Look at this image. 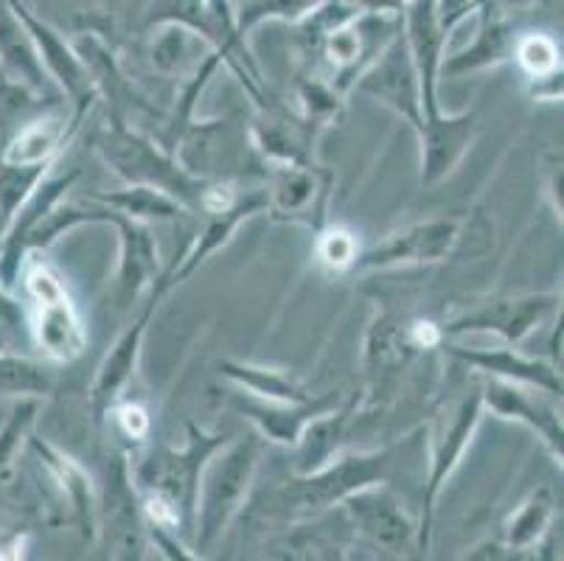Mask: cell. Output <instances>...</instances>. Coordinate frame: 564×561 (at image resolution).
<instances>
[{
	"instance_id": "1",
	"label": "cell",
	"mask_w": 564,
	"mask_h": 561,
	"mask_svg": "<svg viewBox=\"0 0 564 561\" xmlns=\"http://www.w3.org/2000/svg\"><path fill=\"white\" fill-rule=\"evenodd\" d=\"M264 439L259 432L228 439L199 472L197 503H194V548L212 550L228 531L234 517L242 511L245 497L253 486Z\"/></svg>"
},
{
	"instance_id": "2",
	"label": "cell",
	"mask_w": 564,
	"mask_h": 561,
	"mask_svg": "<svg viewBox=\"0 0 564 561\" xmlns=\"http://www.w3.org/2000/svg\"><path fill=\"white\" fill-rule=\"evenodd\" d=\"M96 149L112 166V172L130 185H152L183 205V211H199L205 177H194L177 163V158L161 152L155 141L130 130L124 118H112L96 138Z\"/></svg>"
},
{
	"instance_id": "3",
	"label": "cell",
	"mask_w": 564,
	"mask_h": 561,
	"mask_svg": "<svg viewBox=\"0 0 564 561\" xmlns=\"http://www.w3.org/2000/svg\"><path fill=\"white\" fill-rule=\"evenodd\" d=\"M393 466L391 450L368 455H343L326 461L315 472L299 475L279 492V506L290 514H321L340 506L346 497L388 481Z\"/></svg>"
},
{
	"instance_id": "4",
	"label": "cell",
	"mask_w": 564,
	"mask_h": 561,
	"mask_svg": "<svg viewBox=\"0 0 564 561\" xmlns=\"http://www.w3.org/2000/svg\"><path fill=\"white\" fill-rule=\"evenodd\" d=\"M230 439V432H205L188 424V446L183 452L161 450L152 452L138 470L135 483L141 492H158L177 506L186 519V528H194V503H197V483L205 461Z\"/></svg>"
},
{
	"instance_id": "5",
	"label": "cell",
	"mask_w": 564,
	"mask_h": 561,
	"mask_svg": "<svg viewBox=\"0 0 564 561\" xmlns=\"http://www.w3.org/2000/svg\"><path fill=\"white\" fill-rule=\"evenodd\" d=\"M96 533L105 537V550L112 559H141L143 511L132 486L127 455H112L105 472L101 500L96 503Z\"/></svg>"
},
{
	"instance_id": "6",
	"label": "cell",
	"mask_w": 564,
	"mask_h": 561,
	"mask_svg": "<svg viewBox=\"0 0 564 561\" xmlns=\"http://www.w3.org/2000/svg\"><path fill=\"white\" fill-rule=\"evenodd\" d=\"M480 419H484V396L480 388L471 396H466L458 408L449 413L447 424H441L438 435L433 439V455H430V475L427 486L422 494V508L424 517L422 525L415 528V537H419V548H430V533H433V514H435V500H438V492L444 488V483L449 481L455 470H458L460 457L469 450L475 432H478Z\"/></svg>"
},
{
	"instance_id": "7",
	"label": "cell",
	"mask_w": 564,
	"mask_h": 561,
	"mask_svg": "<svg viewBox=\"0 0 564 561\" xmlns=\"http://www.w3.org/2000/svg\"><path fill=\"white\" fill-rule=\"evenodd\" d=\"M354 87L371 96V99L382 101L384 107H391L415 132L422 130L424 116L422 96H419V76H415L413 56H410L402 31L373 56L371 65L357 76Z\"/></svg>"
},
{
	"instance_id": "8",
	"label": "cell",
	"mask_w": 564,
	"mask_h": 561,
	"mask_svg": "<svg viewBox=\"0 0 564 561\" xmlns=\"http://www.w3.org/2000/svg\"><path fill=\"white\" fill-rule=\"evenodd\" d=\"M402 34L419 76L424 123L438 121V71L447 45V34L438 25V0H408L402 9Z\"/></svg>"
},
{
	"instance_id": "9",
	"label": "cell",
	"mask_w": 564,
	"mask_h": 561,
	"mask_svg": "<svg viewBox=\"0 0 564 561\" xmlns=\"http://www.w3.org/2000/svg\"><path fill=\"white\" fill-rule=\"evenodd\" d=\"M7 3L12 7V12L18 14L20 23L25 25V31H29V37H32L34 48H37L40 60H43V68L48 71L51 79H54L56 85H59V90L74 101L76 110H90V105H94V99L99 93H96L94 82L87 76L82 60L76 56L74 45L65 43L63 34L51 29L45 20L34 18L32 9L25 7L23 0H7Z\"/></svg>"
},
{
	"instance_id": "10",
	"label": "cell",
	"mask_w": 564,
	"mask_h": 561,
	"mask_svg": "<svg viewBox=\"0 0 564 561\" xmlns=\"http://www.w3.org/2000/svg\"><path fill=\"white\" fill-rule=\"evenodd\" d=\"M558 309V295H520L500 298L484 306L471 309L464 317H455L441 334H466V332H491L500 334L506 343H520L533 328H540L547 317Z\"/></svg>"
},
{
	"instance_id": "11",
	"label": "cell",
	"mask_w": 564,
	"mask_h": 561,
	"mask_svg": "<svg viewBox=\"0 0 564 561\" xmlns=\"http://www.w3.org/2000/svg\"><path fill=\"white\" fill-rule=\"evenodd\" d=\"M460 225L455 219H430L391 234L382 245L357 256L354 267L384 270V267H408L441 261L458 241Z\"/></svg>"
},
{
	"instance_id": "12",
	"label": "cell",
	"mask_w": 564,
	"mask_h": 561,
	"mask_svg": "<svg viewBox=\"0 0 564 561\" xmlns=\"http://www.w3.org/2000/svg\"><path fill=\"white\" fill-rule=\"evenodd\" d=\"M79 177V172L59 174V177H48L29 194L23 205L18 208V214L12 216L9 228L3 230L7 239L0 245V290L12 292L14 284L20 281V272H23L25 253H29V239L37 230V225L43 223L45 214H48L54 205L63 203L65 192H68L74 180Z\"/></svg>"
},
{
	"instance_id": "13",
	"label": "cell",
	"mask_w": 564,
	"mask_h": 561,
	"mask_svg": "<svg viewBox=\"0 0 564 561\" xmlns=\"http://www.w3.org/2000/svg\"><path fill=\"white\" fill-rule=\"evenodd\" d=\"M163 295H166V292L161 290V284H155L150 301L143 303L138 321L116 339V346L110 348V354H107L105 363H101L94 388H90V408H94L96 421H101L112 408H116L121 393H124V388L130 385L132 374H135L138 357H141L143 334H147V326H150L152 315H155L158 309V301H161Z\"/></svg>"
},
{
	"instance_id": "14",
	"label": "cell",
	"mask_w": 564,
	"mask_h": 561,
	"mask_svg": "<svg viewBox=\"0 0 564 561\" xmlns=\"http://www.w3.org/2000/svg\"><path fill=\"white\" fill-rule=\"evenodd\" d=\"M357 531L384 550H399L415 537L413 522L391 492L368 486L340 503Z\"/></svg>"
},
{
	"instance_id": "15",
	"label": "cell",
	"mask_w": 564,
	"mask_h": 561,
	"mask_svg": "<svg viewBox=\"0 0 564 561\" xmlns=\"http://www.w3.org/2000/svg\"><path fill=\"white\" fill-rule=\"evenodd\" d=\"M236 408L253 421L264 441H273L281 446H299L306 427L335 410V393L306 401H267L253 396V399H236Z\"/></svg>"
},
{
	"instance_id": "16",
	"label": "cell",
	"mask_w": 564,
	"mask_h": 561,
	"mask_svg": "<svg viewBox=\"0 0 564 561\" xmlns=\"http://www.w3.org/2000/svg\"><path fill=\"white\" fill-rule=\"evenodd\" d=\"M484 396V410H491L500 419H511L525 424L528 430L540 432V439L545 441L547 450L562 461L564 455V432H562V419H558L556 410L545 401L533 399V396L522 393L514 382H506V379H495L480 388Z\"/></svg>"
},
{
	"instance_id": "17",
	"label": "cell",
	"mask_w": 564,
	"mask_h": 561,
	"mask_svg": "<svg viewBox=\"0 0 564 561\" xmlns=\"http://www.w3.org/2000/svg\"><path fill=\"white\" fill-rule=\"evenodd\" d=\"M449 357L460 359L469 368L480 370L486 377L506 379L514 385H528V388H540L545 393L562 396V374L556 365L545 359H528L511 348H460L444 346Z\"/></svg>"
},
{
	"instance_id": "18",
	"label": "cell",
	"mask_w": 564,
	"mask_h": 561,
	"mask_svg": "<svg viewBox=\"0 0 564 561\" xmlns=\"http://www.w3.org/2000/svg\"><path fill=\"white\" fill-rule=\"evenodd\" d=\"M478 132V116L475 112H464V116H453L438 121L424 123L422 130L415 132L419 143H422V183L435 185L444 177L453 174L458 166L466 149L475 141Z\"/></svg>"
},
{
	"instance_id": "19",
	"label": "cell",
	"mask_w": 564,
	"mask_h": 561,
	"mask_svg": "<svg viewBox=\"0 0 564 561\" xmlns=\"http://www.w3.org/2000/svg\"><path fill=\"white\" fill-rule=\"evenodd\" d=\"M270 208V194L267 192H250L245 197H236V203L230 208L219 211V214H212V223L205 225V230L199 234V239L194 241V247L183 256L181 267H174L172 272H166L163 278H158V284H161L163 292H169L172 287L183 284L192 272H197V267L203 265L208 256H214L223 245H228L234 230L250 219V216L261 214V211Z\"/></svg>"
},
{
	"instance_id": "20",
	"label": "cell",
	"mask_w": 564,
	"mask_h": 561,
	"mask_svg": "<svg viewBox=\"0 0 564 561\" xmlns=\"http://www.w3.org/2000/svg\"><path fill=\"white\" fill-rule=\"evenodd\" d=\"M0 74L32 96H48V71L43 68L29 31L7 0H0Z\"/></svg>"
},
{
	"instance_id": "21",
	"label": "cell",
	"mask_w": 564,
	"mask_h": 561,
	"mask_svg": "<svg viewBox=\"0 0 564 561\" xmlns=\"http://www.w3.org/2000/svg\"><path fill=\"white\" fill-rule=\"evenodd\" d=\"M87 110H74V116L65 112H48L43 118L23 123L12 136V141L3 147L0 161L9 166H34V163H54L56 152L70 141L76 130H79L82 118Z\"/></svg>"
},
{
	"instance_id": "22",
	"label": "cell",
	"mask_w": 564,
	"mask_h": 561,
	"mask_svg": "<svg viewBox=\"0 0 564 561\" xmlns=\"http://www.w3.org/2000/svg\"><path fill=\"white\" fill-rule=\"evenodd\" d=\"M34 303H37L34 337H37L40 352L54 359V363H74L85 352L87 332L82 326V317L70 295L63 290Z\"/></svg>"
},
{
	"instance_id": "23",
	"label": "cell",
	"mask_w": 564,
	"mask_h": 561,
	"mask_svg": "<svg viewBox=\"0 0 564 561\" xmlns=\"http://www.w3.org/2000/svg\"><path fill=\"white\" fill-rule=\"evenodd\" d=\"M107 225H116L121 236V265H118V301L127 306L135 301L138 292L150 284V278L158 270V247L147 223H138L130 216L118 214L110 208Z\"/></svg>"
},
{
	"instance_id": "24",
	"label": "cell",
	"mask_w": 564,
	"mask_h": 561,
	"mask_svg": "<svg viewBox=\"0 0 564 561\" xmlns=\"http://www.w3.org/2000/svg\"><path fill=\"white\" fill-rule=\"evenodd\" d=\"M29 444L37 452L40 463L45 466V472L51 475V481L56 483V488L68 497L70 511H74V522L79 525L82 537L87 542L96 539V497L94 486H90V477L82 470L74 457H68L65 452H59L56 446H51L48 441L32 439L29 435Z\"/></svg>"
},
{
	"instance_id": "25",
	"label": "cell",
	"mask_w": 564,
	"mask_h": 561,
	"mask_svg": "<svg viewBox=\"0 0 564 561\" xmlns=\"http://www.w3.org/2000/svg\"><path fill=\"white\" fill-rule=\"evenodd\" d=\"M486 20L480 25V34L475 37V43L469 45L460 54L449 56V60H441L438 76H460L469 74V71L491 68V65H500L502 60H509L511 51H514V31L506 20L491 18V3L486 7Z\"/></svg>"
},
{
	"instance_id": "26",
	"label": "cell",
	"mask_w": 564,
	"mask_h": 561,
	"mask_svg": "<svg viewBox=\"0 0 564 561\" xmlns=\"http://www.w3.org/2000/svg\"><path fill=\"white\" fill-rule=\"evenodd\" d=\"M212 54L214 48L208 45V40L199 37L188 25L172 23V20L163 23L161 34H155L152 40V65L169 76L194 74Z\"/></svg>"
},
{
	"instance_id": "27",
	"label": "cell",
	"mask_w": 564,
	"mask_h": 561,
	"mask_svg": "<svg viewBox=\"0 0 564 561\" xmlns=\"http://www.w3.org/2000/svg\"><path fill=\"white\" fill-rule=\"evenodd\" d=\"M94 203L110 205L118 214L138 219V223H152V219H177L183 214V205L177 199H172L169 194L158 192L152 185H130L124 192L112 194H90Z\"/></svg>"
},
{
	"instance_id": "28",
	"label": "cell",
	"mask_w": 564,
	"mask_h": 561,
	"mask_svg": "<svg viewBox=\"0 0 564 561\" xmlns=\"http://www.w3.org/2000/svg\"><path fill=\"white\" fill-rule=\"evenodd\" d=\"M219 370H223V377H228L230 382L245 388L250 396H256V399H267V401L312 399V396L306 393L295 379H290L286 374H281V370L256 368V365L230 363V359H223V363H219Z\"/></svg>"
},
{
	"instance_id": "29",
	"label": "cell",
	"mask_w": 564,
	"mask_h": 561,
	"mask_svg": "<svg viewBox=\"0 0 564 561\" xmlns=\"http://www.w3.org/2000/svg\"><path fill=\"white\" fill-rule=\"evenodd\" d=\"M40 413V396H20L9 419L0 427V483H9L18 470V455L32 435Z\"/></svg>"
},
{
	"instance_id": "30",
	"label": "cell",
	"mask_w": 564,
	"mask_h": 561,
	"mask_svg": "<svg viewBox=\"0 0 564 561\" xmlns=\"http://www.w3.org/2000/svg\"><path fill=\"white\" fill-rule=\"evenodd\" d=\"M553 517V497L547 488H540V492H533L517 514H511V519L506 522V544L511 550H525L533 548V544L540 542L542 533L547 531V525H551Z\"/></svg>"
},
{
	"instance_id": "31",
	"label": "cell",
	"mask_w": 564,
	"mask_h": 561,
	"mask_svg": "<svg viewBox=\"0 0 564 561\" xmlns=\"http://www.w3.org/2000/svg\"><path fill=\"white\" fill-rule=\"evenodd\" d=\"M51 163H34V166H9L0 161V234L9 228L12 216L29 194L37 188L48 174Z\"/></svg>"
},
{
	"instance_id": "32",
	"label": "cell",
	"mask_w": 564,
	"mask_h": 561,
	"mask_svg": "<svg viewBox=\"0 0 564 561\" xmlns=\"http://www.w3.org/2000/svg\"><path fill=\"white\" fill-rule=\"evenodd\" d=\"M511 56H514V60L520 62V68L536 82L556 79L558 68H562V56H558L556 40H551L547 34H522V37H517Z\"/></svg>"
},
{
	"instance_id": "33",
	"label": "cell",
	"mask_w": 564,
	"mask_h": 561,
	"mask_svg": "<svg viewBox=\"0 0 564 561\" xmlns=\"http://www.w3.org/2000/svg\"><path fill=\"white\" fill-rule=\"evenodd\" d=\"M51 377L43 365L29 359L9 357L0 352V393L9 396H43L48 393Z\"/></svg>"
},
{
	"instance_id": "34",
	"label": "cell",
	"mask_w": 564,
	"mask_h": 561,
	"mask_svg": "<svg viewBox=\"0 0 564 561\" xmlns=\"http://www.w3.org/2000/svg\"><path fill=\"white\" fill-rule=\"evenodd\" d=\"M315 177L306 172V166H284L270 188V205H275L284 214H299L315 199Z\"/></svg>"
},
{
	"instance_id": "35",
	"label": "cell",
	"mask_w": 564,
	"mask_h": 561,
	"mask_svg": "<svg viewBox=\"0 0 564 561\" xmlns=\"http://www.w3.org/2000/svg\"><path fill=\"white\" fill-rule=\"evenodd\" d=\"M321 3L323 0H253L250 7H245L242 12L236 14V20H239V31L245 34V29L261 23V20H301L312 9L321 7Z\"/></svg>"
},
{
	"instance_id": "36",
	"label": "cell",
	"mask_w": 564,
	"mask_h": 561,
	"mask_svg": "<svg viewBox=\"0 0 564 561\" xmlns=\"http://www.w3.org/2000/svg\"><path fill=\"white\" fill-rule=\"evenodd\" d=\"M357 256H360V247H357V239H354L351 230L329 228L317 239V259L329 267V270H351Z\"/></svg>"
},
{
	"instance_id": "37",
	"label": "cell",
	"mask_w": 564,
	"mask_h": 561,
	"mask_svg": "<svg viewBox=\"0 0 564 561\" xmlns=\"http://www.w3.org/2000/svg\"><path fill=\"white\" fill-rule=\"evenodd\" d=\"M491 0H438V25L441 31L449 37V31L460 23L464 18H469L471 12L489 7Z\"/></svg>"
},
{
	"instance_id": "38",
	"label": "cell",
	"mask_w": 564,
	"mask_h": 561,
	"mask_svg": "<svg viewBox=\"0 0 564 561\" xmlns=\"http://www.w3.org/2000/svg\"><path fill=\"white\" fill-rule=\"evenodd\" d=\"M118 424H121V430H124L130 439L141 441L147 439V432H150V416H147V410H143L141 404L127 401V404L118 408Z\"/></svg>"
},
{
	"instance_id": "39",
	"label": "cell",
	"mask_w": 564,
	"mask_h": 561,
	"mask_svg": "<svg viewBox=\"0 0 564 561\" xmlns=\"http://www.w3.org/2000/svg\"><path fill=\"white\" fill-rule=\"evenodd\" d=\"M410 339H413L419 348H435V346H441L444 334H441V326H435V323L419 321L413 326V332H410Z\"/></svg>"
},
{
	"instance_id": "40",
	"label": "cell",
	"mask_w": 564,
	"mask_h": 561,
	"mask_svg": "<svg viewBox=\"0 0 564 561\" xmlns=\"http://www.w3.org/2000/svg\"><path fill=\"white\" fill-rule=\"evenodd\" d=\"M7 295L9 292L0 290V326H12V323H18V317H20L18 306H14Z\"/></svg>"
},
{
	"instance_id": "41",
	"label": "cell",
	"mask_w": 564,
	"mask_h": 561,
	"mask_svg": "<svg viewBox=\"0 0 564 561\" xmlns=\"http://www.w3.org/2000/svg\"><path fill=\"white\" fill-rule=\"evenodd\" d=\"M0 348H3V339H0Z\"/></svg>"
}]
</instances>
